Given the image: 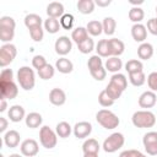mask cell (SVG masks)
Instances as JSON below:
<instances>
[{
    "mask_svg": "<svg viewBox=\"0 0 157 157\" xmlns=\"http://www.w3.org/2000/svg\"><path fill=\"white\" fill-rule=\"evenodd\" d=\"M137 102H139V105L141 108H145V109L152 108V107H155V104L157 102V96L152 91H145L144 93L140 94Z\"/></svg>",
    "mask_w": 157,
    "mask_h": 157,
    "instance_id": "7c38bea8",
    "label": "cell"
},
{
    "mask_svg": "<svg viewBox=\"0 0 157 157\" xmlns=\"http://www.w3.org/2000/svg\"><path fill=\"white\" fill-rule=\"evenodd\" d=\"M99 148H101V146L96 139H87L82 145L83 153H98Z\"/></svg>",
    "mask_w": 157,
    "mask_h": 157,
    "instance_id": "83f0119b",
    "label": "cell"
},
{
    "mask_svg": "<svg viewBox=\"0 0 157 157\" xmlns=\"http://www.w3.org/2000/svg\"><path fill=\"white\" fill-rule=\"evenodd\" d=\"M55 69L61 74H70L74 70V64L71 60H69L65 56H61L55 63Z\"/></svg>",
    "mask_w": 157,
    "mask_h": 157,
    "instance_id": "d6986e66",
    "label": "cell"
},
{
    "mask_svg": "<svg viewBox=\"0 0 157 157\" xmlns=\"http://www.w3.org/2000/svg\"><path fill=\"white\" fill-rule=\"evenodd\" d=\"M156 13H157V6H156Z\"/></svg>",
    "mask_w": 157,
    "mask_h": 157,
    "instance_id": "91938a15",
    "label": "cell"
},
{
    "mask_svg": "<svg viewBox=\"0 0 157 157\" xmlns=\"http://www.w3.org/2000/svg\"><path fill=\"white\" fill-rule=\"evenodd\" d=\"M142 144L145 147V151L150 156L157 155V132L156 131H148L142 137Z\"/></svg>",
    "mask_w": 157,
    "mask_h": 157,
    "instance_id": "52a82bcc",
    "label": "cell"
},
{
    "mask_svg": "<svg viewBox=\"0 0 157 157\" xmlns=\"http://www.w3.org/2000/svg\"><path fill=\"white\" fill-rule=\"evenodd\" d=\"M17 55V49L13 44L11 43H6L4 45H1L0 48V66L1 67H6L7 65H10L13 59Z\"/></svg>",
    "mask_w": 157,
    "mask_h": 157,
    "instance_id": "8992f818",
    "label": "cell"
},
{
    "mask_svg": "<svg viewBox=\"0 0 157 157\" xmlns=\"http://www.w3.org/2000/svg\"><path fill=\"white\" fill-rule=\"evenodd\" d=\"M61 26H60V21L58 18H52L48 17L47 20H44V29L50 33V34H55L60 31Z\"/></svg>",
    "mask_w": 157,
    "mask_h": 157,
    "instance_id": "484cf974",
    "label": "cell"
},
{
    "mask_svg": "<svg viewBox=\"0 0 157 157\" xmlns=\"http://www.w3.org/2000/svg\"><path fill=\"white\" fill-rule=\"evenodd\" d=\"M20 140H21L20 132L16 130H9L4 135V144L10 148L17 147L20 145Z\"/></svg>",
    "mask_w": 157,
    "mask_h": 157,
    "instance_id": "ac0fdd59",
    "label": "cell"
},
{
    "mask_svg": "<svg viewBox=\"0 0 157 157\" xmlns=\"http://www.w3.org/2000/svg\"><path fill=\"white\" fill-rule=\"evenodd\" d=\"M0 28H9V29H15L16 28V22L12 17L10 16H2L0 18Z\"/></svg>",
    "mask_w": 157,
    "mask_h": 157,
    "instance_id": "7bdbcfd3",
    "label": "cell"
},
{
    "mask_svg": "<svg viewBox=\"0 0 157 157\" xmlns=\"http://www.w3.org/2000/svg\"><path fill=\"white\" fill-rule=\"evenodd\" d=\"M94 4L99 7H107L110 5V0H96Z\"/></svg>",
    "mask_w": 157,
    "mask_h": 157,
    "instance_id": "816d5d0a",
    "label": "cell"
},
{
    "mask_svg": "<svg viewBox=\"0 0 157 157\" xmlns=\"http://www.w3.org/2000/svg\"><path fill=\"white\" fill-rule=\"evenodd\" d=\"M83 157H98V153H83Z\"/></svg>",
    "mask_w": 157,
    "mask_h": 157,
    "instance_id": "6f0895ef",
    "label": "cell"
},
{
    "mask_svg": "<svg viewBox=\"0 0 157 157\" xmlns=\"http://www.w3.org/2000/svg\"><path fill=\"white\" fill-rule=\"evenodd\" d=\"M129 81L132 86L140 87L146 82V75L144 74V71L135 72V74H129Z\"/></svg>",
    "mask_w": 157,
    "mask_h": 157,
    "instance_id": "836d02e7",
    "label": "cell"
},
{
    "mask_svg": "<svg viewBox=\"0 0 157 157\" xmlns=\"http://www.w3.org/2000/svg\"><path fill=\"white\" fill-rule=\"evenodd\" d=\"M131 37L135 42L144 43L147 38V28L142 23H135L131 27Z\"/></svg>",
    "mask_w": 157,
    "mask_h": 157,
    "instance_id": "5bb4252c",
    "label": "cell"
},
{
    "mask_svg": "<svg viewBox=\"0 0 157 157\" xmlns=\"http://www.w3.org/2000/svg\"><path fill=\"white\" fill-rule=\"evenodd\" d=\"M64 5L58 1H53L47 6V15L52 18H61L64 16Z\"/></svg>",
    "mask_w": 157,
    "mask_h": 157,
    "instance_id": "e0dca14e",
    "label": "cell"
},
{
    "mask_svg": "<svg viewBox=\"0 0 157 157\" xmlns=\"http://www.w3.org/2000/svg\"><path fill=\"white\" fill-rule=\"evenodd\" d=\"M6 108H7V99L4 98V97H1L0 98V112L4 113L6 110Z\"/></svg>",
    "mask_w": 157,
    "mask_h": 157,
    "instance_id": "f5cc1de1",
    "label": "cell"
},
{
    "mask_svg": "<svg viewBox=\"0 0 157 157\" xmlns=\"http://www.w3.org/2000/svg\"><path fill=\"white\" fill-rule=\"evenodd\" d=\"M17 82L25 91L33 90L36 85V75L29 66H21L17 71Z\"/></svg>",
    "mask_w": 157,
    "mask_h": 157,
    "instance_id": "7a4b0ae2",
    "label": "cell"
},
{
    "mask_svg": "<svg viewBox=\"0 0 157 157\" xmlns=\"http://www.w3.org/2000/svg\"><path fill=\"white\" fill-rule=\"evenodd\" d=\"M13 81V71L11 69H2L0 74V82H11Z\"/></svg>",
    "mask_w": 157,
    "mask_h": 157,
    "instance_id": "c3c4849f",
    "label": "cell"
},
{
    "mask_svg": "<svg viewBox=\"0 0 157 157\" xmlns=\"http://www.w3.org/2000/svg\"><path fill=\"white\" fill-rule=\"evenodd\" d=\"M129 2H130L131 5H134V7H137V5L144 4V0H130Z\"/></svg>",
    "mask_w": 157,
    "mask_h": 157,
    "instance_id": "9f6ffc18",
    "label": "cell"
},
{
    "mask_svg": "<svg viewBox=\"0 0 157 157\" xmlns=\"http://www.w3.org/2000/svg\"><path fill=\"white\" fill-rule=\"evenodd\" d=\"M59 21H60V26L65 29H71L74 26V16L71 13H64V16Z\"/></svg>",
    "mask_w": 157,
    "mask_h": 157,
    "instance_id": "b9f144b4",
    "label": "cell"
},
{
    "mask_svg": "<svg viewBox=\"0 0 157 157\" xmlns=\"http://www.w3.org/2000/svg\"><path fill=\"white\" fill-rule=\"evenodd\" d=\"M96 120L97 123L107 129V130H113L115 128H118V125L120 124V120L118 118V115L115 113H113L109 109H101L97 112L96 114Z\"/></svg>",
    "mask_w": 157,
    "mask_h": 157,
    "instance_id": "6da1fadb",
    "label": "cell"
},
{
    "mask_svg": "<svg viewBox=\"0 0 157 157\" xmlns=\"http://www.w3.org/2000/svg\"><path fill=\"white\" fill-rule=\"evenodd\" d=\"M20 150H21L22 156H26V157H36L37 153H38V151H39V146H38V142L34 139H26V140H23L21 142Z\"/></svg>",
    "mask_w": 157,
    "mask_h": 157,
    "instance_id": "ba28073f",
    "label": "cell"
},
{
    "mask_svg": "<svg viewBox=\"0 0 157 157\" xmlns=\"http://www.w3.org/2000/svg\"><path fill=\"white\" fill-rule=\"evenodd\" d=\"M72 132L77 139H86L92 132V124L90 121H78L72 128Z\"/></svg>",
    "mask_w": 157,
    "mask_h": 157,
    "instance_id": "8fae6325",
    "label": "cell"
},
{
    "mask_svg": "<svg viewBox=\"0 0 157 157\" xmlns=\"http://www.w3.org/2000/svg\"><path fill=\"white\" fill-rule=\"evenodd\" d=\"M108 48H109V56H120L125 50V44L123 40L118 38L108 39Z\"/></svg>",
    "mask_w": 157,
    "mask_h": 157,
    "instance_id": "4fadbf2b",
    "label": "cell"
},
{
    "mask_svg": "<svg viewBox=\"0 0 157 157\" xmlns=\"http://www.w3.org/2000/svg\"><path fill=\"white\" fill-rule=\"evenodd\" d=\"M102 26H103V32L107 36H113L117 29V21L113 17H104Z\"/></svg>",
    "mask_w": 157,
    "mask_h": 157,
    "instance_id": "f1b7e54d",
    "label": "cell"
},
{
    "mask_svg": "<svg viewBox=\"0 0 157 157\" xmlns=\"http://www.w3.org/2000/svg\"><path fill=\"white\" fill-rule=\"evenodd\" d=\"M88 38V32L86 29V27H76L72 33H71V39L76 43V44H80L82 43L83 40H86Z\"/></svg>",
    "mask_w": 157,
    "mask_h": 157,
    "instance_id": "4316f807",
    "label": "cell"
},
{
    "mask_svg": "<svg viewBox=\"0 0 157 157\" xmlns=\"http://www.w3.org/2000/svg\"><path fill=\"white\" fill-rule=\"evenodd\" d=\"M125 70L128 71V74H135V72H140L144 71V65L140 60L137 59H131L128 60L125 64Z\"/></svg>",
    "mask_w": 157,
    "mask_h": 157,
    "instance_id": "1f68e13d",
    "label": "cell"
},
{
    "mask_svg": "<svg viewBox=\"0 0 157 157\" xmlns=\"http://www.w3.org/2000/svg\"><path fill=\"white\" fill-rule=\"evenodd\" d=\"M25 121H26V125L31 129H37L42 125V121H43V118L39 113L37 112H32V113H28L25 118Z\"/></svg>",
    "mask_w": 157,
    "mask_h": 157,
    "instance_id": "7402d4cb",
    "label": "cell"
},
{
    "mask_svg": "<svg viewBox=\"0 0 157 157\" xmlns=\"http://www.w3.org/2000/svg\"><path fill=\"white\" fill-rule=\"evenodd\" d=\"M119 157H132V150H125V151L120 152Z\"/></svg>",
    "mask_w": 157,
    "mask_h": 157,
    "instance_id": "db71d44e",
    "label": "cell"
},
{
    "mask_svg": "<svg viewBox=\"0 0 157 157\" xmlns=\"http://www.w3.org/2000/svg\"><path fill=\"white\" fill-rule=\"evenodd\" d=\"M104 67L109 72L118 74L119 70L123 67V61L121 59H119V56H109L104 64Z\"/></svg>",
    "mask_w": 157,
    "mask_h": 157,
    "instance_id": "44dd1931",
    "label": "cell"
},
{
    "mask_svg": "<svg viewBox=\"0 0 157 157\" xmlns=\"http://www.w3.org/2000/svg\"><path fill=\"white\" fill-rule=\"evenodd\" d=\"M29 36L34 42H42V39L44 37V29L42 28V26L32 28V29H29Z\"/></svg>",
    "mask_w": 157,
    "mask_h": 157,
    "instance_id": "f6af8a7d",
    "label": "cell"
},
{
    "mask_svg": "<svg viewBox=\"0 0 157 157\" xmlns=\"http://www.w3.org/2000/svg\"><path fill=\"white\" fill-rule=\"evenodd\" d=\"M7 126H9L7 119L4 118V117H0V132H5L6 129H7Z\"/></svg>",
    "mask_w": 157,
    "mask_h": 157,
    "instance_id": "f907efd6",
    "label": "cell"
},
{
    "mask_svg": "<svg viewBox=\"0 0 157 157\" xmlns=\"http://www.w3.org/2000/svg\"><path fill=\"white\" fill-rule=\"evenodd\" d=\"M76 6H77L78 12H81L82 15H90L93 12L96 4L93 0H78Z\"/></svg>",
    "mask_w": 157,
    "mask_h": 157,
    "instance_id": "cb8c5ba5",
    "label": "cell"
},
{
    "mask_svg": "<svg viewBox=\"0 0 157 157\" xmlns=\"http://www.w3.org/2000/svg\"><path fill=\"white\" fill-rule=\"evenodd\" d=\"M153 55V45L151 43H147V42H144L139 45L137 48V56L141 59V60H148L151 59Z\"/></svg>",
    "mask_w": 157,
    "mask_h": 157,
    "instance_id": "ffe728a7",
    "label": "cell"
},
{
    "mask_svg": "<svg viewBox=\"0 0 157 157\" xmlns=\"http://www.w3.org/2000/svg\"><path fill=\"white\" fill-rule=\"evenodd\" d=\"M131 121L134 126L139 129H146V128H152L156 124V117L150 110H137L132 114Z\"/></svg>",
    "mask_w": 157,
    "mask_h": 157,
    "instance_id": "3957f363",
    "label": "cell"
},
{
    "mask_svg": "<svg viewBox=\"0 0 157 157\" xmlns=\"http://www.w3.org/2000/svg\"><path fill=\"white\" fill-rule=\"evenodd\" d=\"M42 23H43V20L37 13H28L25 17V26L28 28V31L32 28H36V27H40Z\"/></svg>",
    "mask_w": 157,
    "mask_h": 157,
    "instance_id": "603a6c76",
    "label": "cell"
},
{
    "mask_svg": "<svg viewBox=\"0 0 157 157\" xmlns=\"http://www.w3.org/2000/svg\"><path fill=\"white\" fill-rule=\"evenodd\" d=\"M15 37V29L9 28H0V40L6 43H10Z\"/></svg>",
    "mask_w": 157,
    "mask_h": 157,
    "instance_id": "60d3db41",
    "label": "cell"
},
{
    "mask_svg": "<svg viewBox=\"0 0 157 157\" xmlns=\"http://www.w3.org/2000/svg\"><path fill=\"white\" fill-rule=\"evenodd\" d=\"M144 17H145V12H144V10L141 9V7H131L130 10H129V20L131 21V22H134V25L135 23H140L142 20H144Z\"/></svg>",
    "mask_w": 157,
    "mask_h": 157,
    "instance_id": "4dcf8cb0",
    "label": "cell"
},
{
    "mask_svg": "<svg viewBox=\"0 0 157 157\" xmlns=\"http://www.w3.org/2000/svg\"><path fill=\"white\" fill-rule=\"evenodd\" d=\"M91 74V76L94 78V80H97V81H103L104 78H105V76H107V70H105V67H99V69H97V70H94V71H91L90 72Z\"/></svg>",
    "mask_w": 157,
    "mask_h": 157,
    "instance_id": "7dc6e473",
    "label": "cell"
},
{
    "mask_svg": "<svg viewBox=\"0 0 157 157\" xmlns=\"http://www.w3.org/2000/svg\"><path fill=\"white\" fill-rule=\"evenodd\" d=\"M0 91H1V97L6 99H13L18 94V87L13 81L0 82Z\"/></svg>",
    "mask_w": 157,
    "mask_h": 157,
    "instance_id": "30bf717a",
    "label": "cell"
},
{
    "mask_svg": "<svg viewBox=\"0 0 157 157\" xmlns=\"http://www.w3.org/2000/svg\"><path fill=\"white\" fill-rule=\"evenodd\" d=\"M55 132H56V135H58L59 137L66 139V137H69L70 134L72 132V128H71V125H70L67 121H60V123H58L56 126H55Z\"/></svg>",
    "mask_w": 157,
    "mask_h": 157,
    "instance_id": "d4e9b609",
    "label": "cell"
},
{
    "mask_svg": "<svg viewBox=\"0 0 157 157\" xmlns=\"http://www.w3.org/2000/svg\"><path fill=\"white\" fill-rule=\"evenodd\" d=\"M7 117L10 118L11 121L13 123H20L22 119L26 118V112H25V108L20 104H15V105H11L10 109L7 110Z\"/></svg>",
    "mask_w": 157,
    "mask_h": 157,
    "instance_id": "2e32d148",
    "label": "cell"
},
{
    "mask_svg": "<svg viewBox=\"0 0 157 157\" xmlns=\"http://www.w3.org/2000/svg\"><path fill=\"white\" fill-rule=\"evenodd\" d=\"M109 82L117 85L121 91H125L126 87H128V78H126L125 75H123V74H120V72H118V74H113L112 77H110V81H109Z\"/></svg>",
    "mask_w": 157,
    "mask_h": 157,
    "instance_id": "d6a6232c",
    "label": "cell"
},
{
    "mask_svg": "<svg viewBox=\"0 0 157 157\" xmlns=\"http://www.w3.org/2000/svg\"><path fill=\"white\" fill-rule=\"evenodd\" d=\"M9 157H22V155H20V153H12Z\"/></svg>",
    "mask_w": 157,
    "mask_h": 157,
    "instance_id": "680465c9",
    "label": "cell"
},
{
    "mask_svg": "<svg viewBox=\"0 0 157 157\" xmlns=\"http://www.w3.org/2000/svg\"><path fill=\"white\" fill-rule=\"evenodd\" d=\"M114 102H115V101H113V99L108 96V93L105 92V90H103V91L99 92V94H98V103H99L102 107H104V108L110 107V105L114 104Z\"/></svg>",
    "mask_w": 157,
    "mask_h": 157,
    "instance_id": "ab89813d",
    "label": "cell"
},
{
    "mask_svg": "<svg viewBox=\"0 0 157 157\" xmlns=\"http://www.w3.org/2000/svg\"><path fill=\"white\" fill-rule=\"evenodd\" d=\"M124 142H125V137L121 132H113L103 141L102 147L107 153H113L117 152L119 148H121L124 146Z\"/></svg>",
    "mask_w": 157,
    "mask_h": 157,
    "instance_id": "277c9868",
    "label": "cell"
},
{
    "mask_svg": "<svg viewBox=\"0 0 157 157\" xmlns=\"http://www.w3.org/2000/svg\"><path fill=\"white\" fill-rule=\"evenodd\" d=\"M49 102L53 105L60 107V105L65 104V102H66V93L61 88H58V87L53 88L49 92Z\"/></svg>",
    "mask_w": 157,
    "mask_h": 157,
    "instance_id": "9a60e30c",
    "label": "cell"
},
{
    "mask_svg": "<svg viewBox=\"0 0 157 157\" xmlns=\"http://www.w3.org/2000/svg\"><path fill=\"white\" fill-rule=\"evenodd\" d=\"M56 132L54 130H52L48 125H44L40 128L39 130V142L44 148H54L56 146L58 142V137H56Z\"/></svg>",
    "mask_w": 157,
    "mask_h": 157,
    "instance_id": "5b68a950",
    "label": "cell"
},
{
    "mask_svg": "<svg viewBox=\"0 0 157 157\" xmlns=\"http://www.w3.org/2000/svg\"><path fill=\"white\" fill-rule=\"evenodd\" d=\"M97 55H99L101 58H109V48H108V39H101L97 44H96V49Z\"/></svg>",
    "mask_w": 157,
    "mask_h": 157,
    "instance_id": "e575fe53",
    "label": "cell"
},
{
    "mask_svg": "<svg viewBox=\"0 0 157 157\" xmlns=\"http://www.w3.org/2000/svg\"><path fill=\"white\" fill-rule=\"evenodd\" d=\"M132 157H147V156L140 152L139 150H132Z\"/></svg>",
    "mask_w": 157,
    "mask_h": 157,
    "instance_id": "11a10c76",
    "label": "cell"
},
{
    "mask_svg": "<svg viewBox=\"0 0 157 157\" xmlns=\"http://www.w3.org/2000/svg\"><path fill=\"white\" fill-rule=\"evenodd\" d=\"M147 85L150 91L157 92V71H153L147 76Z\"/></svg>",
    "mask_w": 157,
    "mask_h": 157,
    "instance_id": "bcb514c9",
    "label": "cell"
},
{
    "mask_svg": "<svg viewBox=\"0 0 157 157\" xmlns=\"http://www.w3.org/2000/svg\"><path fill=\"white\" fill-rule=\"evenodd\" d=\"M77 48H78V50H80L82 54H88V53H91L92 50H94L96 45H94L93 39H92L91 37H88L86 40H83L82 43L77 44Z\"/></svg>",
    "mask_w": 157,
    "mask_h": 157,
    "instance_id": "8d00e7d4",
    "label": "cell"
},
{
    "mask_svg": "<svg viewBox=\"0 0 157 157\" xmlns=\"http://www.w3.org/2000/svg\"><path fill=\"white\" fill-rule=\"evenodd\" d=\"M147 31L153 34V36H157V17H153V18H150L147 21V26H146Z\"/></svg>",
    "mask_w": 157,
    "mask_h": 157,
    "instance_id": "681fc988",
    "label": "cell"
},
{
    "mask_svg": "<svg viewBox=\"0 0 157 157\" xmlns=\"http://www.w3.org/2000/svg\"><path fill=\"white\" fill-rule=\"evenodd\" d=\"M102 66H103V61H102V58L99 55H92L87 61V67H88L90 72L94 71Z\"/></svg>",
    "mask_w": 157,
    "mask_h": 157,
    "instance_id": "f35d334b",
    "label": "cell"
},
{
    "mask_svg": "<svg viewBox=\"0 0 157 157\" xmlns=\"http://www.w3.org/2000/svg\"><path fill=\"white\" fill-rule=\"evenodd\" d=\"M54 49H55V53L61 55V56H65L66 54H69L72 49V43H71V39L66 36H61L59 37L56 40H55V44H54Z\"/></svg>",
    "mask_w": 157,
    "mask_h": 157,
    "instance_id": "9c48e42d",
    "label": "cell"
},
{
    "mask_svg": "<svg viewBox=\"0 0 157 157\" xmlns=\"http://www.w3.org/2000/svg\"><path fill=\"white\" fill-rule=\"evenodd\" d=\"M47 64H48V63H47V59H45L43 55H34L33 59H32V66H33L37 71H39L40 69H43Z\"/></svg>",
    "mask_w": 157,
    "mask_h": 157,
    "instance_id": "ee69618b",
    "label": "cell"
},
{
    "mask_svg": "<svg viewBox=\"0 0 157 157\" xmlns=\"http://www.w3.org/2000/svg\"><path fill=\"white\" fill-rule=\"evenodd\" d=\"M104 90H105V92L108 93V96H109L113 101H117L118 98H120V96H121L123 92H124V91H121L117 85H114V83H112V82H109Z\"/></svg>",
    "mask_w": 157,
    "mask_h": 157,
    "instance_id": "d590c367",
    "label": "cell"
},
{
    "mask_svg": "<svg viewBox=\"0 0 157 157\" xmlns=\"http://www.w3.org/2000/svg\"><path fill=\"white\" fill-rule=\"evenodd\" d=\"M54 74H55V67L50 64H47L43 69H40L38 71V75L42 80H50L54 76Z\"/></svg>",
    "mask_w": 157,
    "mask_h": 157,
    "instance_id": "74e56055",
    "label": "cell"
},
{
    "mask_svg": "<svg viewBox=\"0 0 157 157\" xmlns=\"http://www.w3.org/2000/svg\"><path fill=\"white\" fill-rule=\"evenodd\" d=\"M86 29H87L88 34H91L93 37H97L103 32V26H102V22H99L97 20H93V21H90L87 23Z\"/></svg>",
    "mask_w": 157,
    "mask_h": 157,
    "instance_id": "f546056e",
    "label": "cell"
}]
</instances>
